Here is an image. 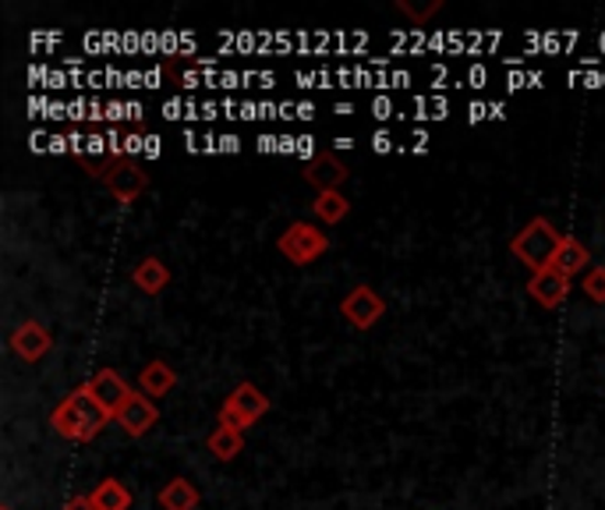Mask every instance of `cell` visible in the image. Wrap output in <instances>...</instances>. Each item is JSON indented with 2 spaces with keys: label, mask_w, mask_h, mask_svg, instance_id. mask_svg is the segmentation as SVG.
Here are the masks:
<instances>
[{
  "label": "cell",
  "mask_w": 605,
  "mask_h": 510,
  "mask_svg": "<svg viewBox=\"0 0 605 510\" xmlns=\"http://www.w3.org/2000/svg\"><path fill=\"white\" fill-rule=\"evenodd\" d=\"M110 415L100 408L96 397L85 386L71 390V394L57 404V412L50 415V426L57 429V437H65L71 443H93L103 429H107Z\"/></svg>",
  "instance_id": "cell-1"
},
{
  "label": "cell",
  "mask_w": 605,
  "mask_h": 510,
  "mask_svg": "<svg viewBox=\"0 0 605 510\" xmlns=\"http://www.w3.org/2000/svg\"><path fill=\"white\" fill-rule=\"evenodd\" d=\"M563 242V234H559L546 217H535L527 228L510 242V252L517 255V259L538 274V269H549L552 259H556V248Z\"/></svg>",
  "instance_id": "cell-2"
},
{
  "label": "cell",
  "mask_w": 605,
  "mask_h": 510,
  "mask_svg": "<svg viewBox=\"0 0 605 510\" xmlns=\"http://www.w3.org/2000/svg\"><path fill=\"white\" fill-rule=\"evenodd\" d=\"M269 412V397L255 383H237L226 401L220 404V426H231L245 432Z\"/></svg>",
  "instance_id": "cell-3"
},
{
  "label": "cell",
  "mask_w": 605,
  "mask_h": 510,
  "mask_svg": "<svg viewBox=\"0 0 605 510\" xmlns=\"http://www.w3.org/2000/svg\"><path fill=\"white\" fill-rule=\"evenodd\" d=\"M277 248L283 252L287 263L309 266V263L319 259V255L329 252V237H326L319 228H312L309 220H294L291 228H287V231L277 237Z\"/></svg>",
  "instance_id": "cell-4"
},
{
  "label": "cell",
  "mask_w": 605,
  "mask_h": 510,
  "mask_svg": "<svg viewBox=\"0 0 605 510\" xmlns=\"http://www.w3.org/2000/svg\"><path fill=\"white\" fill-rule=\"evenodd\" d=\"M340 312H344V320L351 323L354 329H372L375 323L383 320L386 302L369 288V283H358V288H351L344 294Z\"/></svg>",
  "instance_id": "cell-5"
},
{
  "label": "cell",
  "mask_w": 605,
  "mask_h": 510,
  "mask_svg": "<svg viewBox=\"0 0 605 510\" xmlns=\"http://www.w3.org/2000/svg\"><path fill=\"white\" fill-rule=\"evenodd\" d=\"M156 422H160V412H156L153 397H146L142 390H131V397L125 401V408L117 412V426L125 429L128 437L142 440Z\"/></svg>",
  "instance_id": "cell-6"
},
{
  "label": "cell",
  "mask_w": 605,
  "mask_h": 510,
  "mask_svg": "<svg viewBox=\"0 0 605 510\" xmlns=\"http://www.w3.org/2000/svg\"><path fill=\"white\" fill-rule=\"evenodd\" d=\"M85 390L96 397V404H100V408L107 412L110 418H117V412L125 408V401L131 397V386H128L125 376H120V372H114V369H100L96 376L85 383Z\"/></svg>",
  "instance_id": "cell-7"
},
{
  "label": "cell",
  "mask_w": 605,
  "mask_h": 510,
  "mask_svg": "<svg viewBox=\"0 0 605 510\" xmlns=\"http://www.w3.org/2000/svg\"><path fill=\"white\" fill-rule=\"evenodd\" d=\"M103 185L114 192L117 202H135L146 192L149 177L135 160H114V167L107 171V177H103Z\"/></svg>",
  "instance_id": "cell-8"
},
{
  "label": "cell",
  "mask_w": 605,
  "mask_h": 510,
  "mask_svg": "<svg viewBox=\"0 0 605 510\" xmlns=\"http://www.w3.org/2000/svg\"><path fill=\"white\" fill-rule=\"evenodd\" d=\"M527 294H532L542 309H559L570 294V277L559 274L556 266L538 269V274H532V280H527Z\"/></svg>",
  "instance_id": "cell-9"
},
{
  "label": "cell",
  "mask_w": 605,
  "mask_h": 510,
  "mask_svg": "<svg viewBox=\"0 0 605 510\" xmlns=\"http://www.w3.org/2000/svg\"><path fill=\"white\" fill-rule=\"evenodd\" d=\"M301 177L319 192H340V185L347 182V163L340 157H333V153H319V157H312L305 163Z\"/></svg>",
  "instance_id": "cell-10"
},
{
  "label": "cell",
  "mask_w": 605,
  "mask_h": 510,
  "mask_svg": "<svg viewBox=\"0 0 605 510\" xmlns=\"http://www.w3.org/2000/svg\"><path fill=\"white\" fill-rule=\"evenodd\" d=\"M50 344H54L50 329L43 326V323H36V320L22 323V326L11 334V351L19 355L22 362H39V358L50 351Z\"/></svg>",
  "instance_id": "cell-11"
},
{
  "label": "cell",
  "mask_w": 605,
  "mask_h": 510,
  "mask_svg": "<svg viewBox=\"0 0 605 510\" xmlns=\"http://www.w3.org/2000/svg\"><path fill=\"white\" fill-rule=\"evenodd\" d=\"M174 386H177V372L171 369V362H163V358H153V362L142 366V372H139V390H142L146 397H166Z\"/></svg>",
  "instance_id": "cell-12"
},
{
  "label": "cell",
  "mask_w": 605,
  "mask_h": 510,
  "mask_svg": "<svg viewBox=\"0 0 605 510\" xmlns=\"http://www.w3.org/2000/svg\"><path fill=\"white\" fill-rule=\"evenodd\" d=\"M587 263H592V252H587V245L578 242V237L563 234V242H559V248H556L552 266L559 269V274H567L573 280L578 274H587Z\"/></svg>",
  "instance_id": "cell-13"
},
{
  "label": "cell",
  "mask_w": 605,
  "mask_h": 510,
  "mask_svg": "<svg viewBox=\"0 0 605 510\" xmlns=\"http://www.w3.org/2000/svg\"><path fill=\"white\" fill-rule=\"evenodd\" d=\"M131 280L142 294H160L166 283H171V269H166V263L160 259V255H149V259H142L139 266H135Z\"/></svg>",
  "instance_id": "cell-14"
},
{
  "label": "cell",
  "mask_w": 605,
  "mask_h": 510,
  "mask_svg": "<svg viewBox=\"0 0 605 510\" xmlns=\"http://www.w3.org/2000/svg\"><path fill=\"white\" fill-rule=\"evenodd\" d=\"M160 507L163 510H195L199 507V489H195L185 475H177V478H171L163 489H160Z\"/></svg>",
  "instance_id": "cell-15"
},
{
  "label": "cell",
  "mask_w": 605,
  "mask_h": 510,
  "mask_svg": "<svg viewBox=\"0 0 605 510\" xmlns=\"http://www.w3.org/2000/svg\"><path fill=\"white\" fill-rule=\"evenodd\" d=\"M206 447H209V454H213L217 461H234L241 450H245V432L231 429V426H217L206 437Z\"/></svg>",
  "instance_id": "cell-16"
},
{
  "label": "cell",
  "mask_w": 605,
  "mask_h": 510,
  "mask_svg": "<svg viewBox=\"0 0 605 510\" xmlns=\"http://www.w3.org/2000/svg\"><path fill=\"white\" fill-rule=\"evenodd\" d=\"M89 497H93L96 510H131V489L120 478H103Z\"/></svg>",
  "instance_id": "cell-17"
},
{
  "label": "cell",
  "mask_w": 605,
  "mask_h": 510,
  "mask_svg": "<svg viewBox=\"0 0 605 510\" xmlns=\"http://www.w3.org/2000/svg\"><path fill=\"white\" fill-rule=\"evenodd\" d=\"M312 213L323 223H340V220H347V213H351V199H347L344 192H319L312 199Z\"/></svg>",
  "instance_id": "cell-18"
},
{
  "label": "cell",
  "mask_w": 605,
  "mask_h": 510,
  "mask_svg": "<svg viewBox=\"0 0 605 510\" xmlns=\"http://www.w3.org/2000/svg\"><path fill=\"white\" fill-rule=\"evenodd\" d=\"M581 288H584V294L592 298L595 305H605V266L587 269L584 280H581Z\"/></svg>",
  "instance_id": "cell-19"
},
{
  "label": "cell",
  "mask_w": 605,
  "mask_h": 510,
  "mask_svg": "<svg viewBox=\"0 0 605 510\" xmlns=\"http://www.w3.org/2000/svg\"><path fill=\"white\" fill-rule=\"evenodd\" d=\"M443 8V0H432V4H426V8H415L411 4V0H400V4H397V11L400 14H407V19H411L415 25H421V22H429L432 19V14L435 11H440Z\"/></svg>",
  "instance_id": "cell-20"
},
{
  "label": "cell",
  "mask_w": 605,
  "mask_h": 510,
  "mask_svg": "<svg viewBox=\"0 0 605 510\" xmlns=\"http://www.w3.org/2000/svg\"><path fill=\"white\" fill-rule=\"evenodd\" d=\"M65 510H96V503H93V497H71L65 503Z\"/></svg>",
  "instance_id": "cell-21"
},
{
  "label": "cell",
  "mask_w": 605,
  "mask_h": 510,
  "mask_svg": "<svg viewBox=\"0 0 605 510\" xmlns=\"http://www.w3.org/2000/svg\"><path fill=\"white\" fill-rule=\"evenodd\" d=\"M4 510H11V507H4Z\"/></svg>",
  "instance_id": "cell-22"
}]
</instances>
